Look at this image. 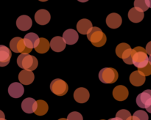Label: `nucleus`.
Wrapping results in <instances>:
<instances>
[{"mask_svg": "<svg viewBox=\"0 0 151 120\" xmlns=\"http://www.w3.org/2000/svg\"><path fill=\"white\" fill-rule=\"evenodd\" d=\"M50 90L53 94L58 96H63L67 93L69 86L66 82L60 78L53 80L50 83Z\"/></svg>", "mask_w": 151, "mask_h": 120, "instance_id": "39448f33", "label": "nucleus"}, {"mask_svg": "<svg viewBox=\"0 0 151 120\" xmlns=\"http://www.w3.org/2000/svg\"><path fill=\"white\" fill-rule=\"evenodd\" d=\"M130 82L135 86H141L145 82V76L139 70L133 72L130 76Z\"/></svg>", "mask_w": 151, "mask_h": 120, "instance_id": "6ab92c4d", "label": "nucleus"}, {"mask_svg": "<svg viewBox=\"0 0 151 120\" xmlns=\"http://www.w3.org/2000/svg\"><path fill=\"white\" fill-rule=\"evenodd\" d=\"M2 120H6V119H2Z\"/></svg>", "mask_w": 151, "mask_h": 120, "instance_id": "a19ab883", "label": "nucleus"}, {"mask_svg": "<svg viewBox=\"0 0 151 120\" xmlns=\"http://www.w3.org/2000/svg\"><path fill=\"white\" fill-rule=\"evenodd\" d=\"M17 64L19 67L27 70H35L38 64V59L29 54H21L18 56Z\"/></svg>", "mask_w": 151, "mask_h": 120, "instance_id": "f257e3e1", "label": "nucleus"}, {"mask_svg": "<svg viewBox=\"0 0 151 120\" xmlns=\"http://www.w3.org/2000/svg\"><path fill=\"white\" fill-rule=\"evenodd\" d=\"M134 49H131V48H128L127 49L125 52L122 54V60L125 63H126L127 64H133V56H134Z\"/></svg>", "mask_w": 151, "mask_h": 120, "instance_id": "393cba45", "label": "nucleus"}, {"mask_svg": "<svg viewBox=\"0 0 151 120\" xmlns=\"http://www.w3.org/2000/svg\"><path fill=\"white\" fill-rule=\"evenodd\" d=\"M34 78H35L34 73L31 70H23L19 74V81L24 85L31 84L33 82Z\"/></svg>", "mask_w": 151, "mask_h": 120, "instance_id": "aec40b11", "label": "nucleus"}, {"mask_svg": "<svg viewBox=\"0 0 151 120\" xmlns=\"http://www.w3.org/2000/svg\"><path fill=\"white\" fill-rule=\"evenodd\" d=\"M149 117L147 112L142 110L136 111L132 116V120H148Z\"/></svg>", "mask_w": 151, "mask_h": 120, "instance_id": "a878e982", "label": "nucleus"}, {"mask_svg": "<svg viewBox=\"0 0 151 120\" xmlns=\"http://www.w3.org/2000/svg\"><path fill=\"white\" fill-rule=\"evenodd\" d=\"M37 108V101L32 97L25 98L22 102V108L27 114H32Z\"/></svg>", "mask_w": 151, "mask_h": 120, "instance_id": "dca6fc26", "label": "nucleus"}, {"mask_svg": "<svg viewBox=\"0 0 151 120\" xmlns=\"http://www.w3.org/2000/svg\"><path fill=\"white\" fill-rule=\"evenodd\" d=\"M24 89L22 83L14 82L8 87V93L10 97L13 98H19L24 95Z\"/></svg>", "mask_w": 151, "mask_h": 120, "instance_id": "6e6552de", "label": "nucleus"}, {"mask_svg": "<svg viewBox=\"0 0 151 120\" xmlns=\"http://www.w3.org/2000/svg\"><path fill=\"white\" fill-rule=\"evenodd\" d=\"M146 3H147V5L148 6V7L151 8V0H145Z\"/></svg>", "mask_w": 151, "mask_h": 120, "instance_id": "72a5a7b5", "label": "nucleus"}, {"mask_svg": "<svg viewBox=\"0 0 151 120\" xmlns=\"http://www.w3.org/2000/svg\"><path fill=\"white\" fill-rule=\"evenodd\" d=\"M63 38L66 44L68 45H74L76 43L79 39L78 33L72 29H66L63 34Z\"/></svg>", "mask_w": 151, "mask_h": 120, "instance_id": "f3484780", "label": "nucleus"}, {"mask_svg": "<svg viewBox=\"0 0 151 120\" xmlns=\"http://www.w3.org/2000/svg\"><path fill=\"white\" fill-rule=\"evenodd\" d=\"M101 120H104V119H101Z\"/></svg>", "mask_w": 151, "mask_h": 120, "instance_id": "37998d69", "label": "nucleus"}, {"mask_svg": "<svg viewBox=\"0 0 151 120\" xmlns=\"http://www.w3.org/2000/svg\"><path fill=\"white\" fill-rule=\"evenodd\" d=\"M67 120H83V118L79 112L73 111L68 115Z\"/></svg>", "mask_w": 151, "mask_h": 120, "instance_id": "c756f323", "label": "nucleus"}, {"mask_svg": "<svg viewBox=\"0 0 151 120\" xmlns=\"http://www.w3.org/2000/svg\"><path fill=\"white\" fill-rule=\"evenodd\" d=\"M92 27V23L89 20L86 18L81 19L77 23L78 32L82 35H87Z\"/></svg>", "mask_w": 151, "mask_h": 120, "instance_id": "412c9836", "label": "nucleus"}, {"mask_svg": "<svg viewBox=\"0 0 151 120\" xmlns=\"http://www.w3.org/2000/svg\"><path fill=\"white\" fill-rule=\"evenodd\" d=\"M50 48V42L46 38H40L39 44L36 48H35V51L38 54H45L49 51Z\"/></svg>", "mask_w": 151, "mask_h": 120, "instance_id": "b1692460", "label": "nucleus"}, {"mask_svg": "<svg viewBox=\"0 0 151 120\" xmlns=\"http://www.w3.org/2000/svg\"><path fill=\"white\" fill-rule=\"evenodd\" d=\"M78 1H80V2H86L88 0H78Z\"/></svg>", "mask_w": 151, "mask_h": 120, "instance_id": "e433bc0d", "label": "nucleus"}, {"mask_svg": "<svg viewBox=\"0 0 151 120\" xmlns=\"http://www.w3.org/2000/svg\"><path fill=\"white\" fill-rule=\"evenodd\" d=\"M24 42L28 48L32 49L38 46L40 42V38L35 33L30 32L25 35L24 37Z\"/></svg>", "mask_w": 151, "mask_h": 120, "instance_id": "f8f14e48", "label": "nucleus"}, {"mask_svg": "<svg viewBox=\"0 0 151 120\" xmlns=\"http://www.w3.org/2000/svg\"><path fill=\"white\" fill-rule=\"evenodd\" d=\"M58 120H67V119H65V118H61V119H59Z\"/></svg>", "mask_w": 151, "mask_h": 120, "instance_id": "58836bf2", "label": "nucleus"}, {"mask_svg": "<svg viewBox=\"0 0 151 120\" xmlns=\"http://www.w3.org/2000/svg\"><path fill=\"white\" fill-rule=\"evenodd\" d=\"M32 25V19L26 15L19 16L16 20V26L21 31H27Z\"/></svg>", "mask_w": 151, "mask_h": 120, "instance_id": "9b49d317", "label": "nucleus"}, {"mask_svg": "<svg viewBox=\"0 0 151 120\" xmlns=\"http://www.w3.org/2000/svg\"><path fill=\"white\" fill-rule=\"evenodd\" d=\"M51 16L47 10L41 9L38 10L35 14V20L39 25H46L50 22Z\"/></svg>", "mask_w": 151, "mask_h": 120, "instance_id": "4468645a", "label": "nucleus"}, {"mask_svg": "<svg viewBox=\"0 0 151 120\" xmlns=\"http://www.w3.org/2000/svg\"><path fill=\"white\" fill-rule=\"evenodd\" d=\"M146 51H147V54L150 55L151 54V41L148 42L146 45Z\"/></svg>", "mask_w": 151, "mask_h": 120, "instance_id": "2f4dec72", "label": "nucleus"}, {"mask_svg": "<svg viewBox=\"0 0 151 120\" xmlns=\"http://www.w3.org/2000/svg\"><path fill=\"white\" fill-rule=\"evenodd\" d=\"M149 62H150L151 64V54L150 55V56H149Z\"/></svg>", "mask_w": 151, "mask_h": 120, "instance_id": "4c0bfd02", "label": "nucleus"}, {"mask_svg": "<svg viewBox=\"0 0 151 120\" xmlns=\"http://www.w3.org/2000/svg\"><path fill=\"white\" fill-rule=\"evenodd\" d=\"M4 119H5V116H4V112H2V111L0 110V120Z\"/></svg>", "mask_w": 151, "mask_h": 120, "instance_id": "473e14b6", "label": "nucleus"}, {"mask_svg": "<svg viewBox=\"0 0 151 120\" xmlns=\"http://www.w3.org/2000/svg\"><path fill=\"white\" fill-rule=\"evenodd\" d=\"M113 97L118 101H123L128 98V90L125 86H116L113 90Z\"/></svg>", "mask_w": 151, "mask_h": 120, "instance_id": "a211bd4d", "label": "nucleus"}, {"mask_svg": "<svg viewBox=\"0 0 151 120\" xmlns=\"http://www.w3.org/2000/svg\"><path fill=\"white\" fill-rule=\"evenodd\" d=\"M109 120H122V119L119 118V117H115V118H111V119H109Z\"/></svg>", "mask_w": 151, "mask_h": 120, "instance_id": "f704fd0d", "label": "nucleus"}, {"mask_svg": "<svg viewBox=\"0 0 151 120\" xmlns=\"http://www.w3.org/2000/svg\"><path fill=\"white\" fill-rule=\"evenodd\" d=\"M122 18L117 13H111L106 18V24L111 29H117L122 24Z\"/></svg>", "mask_w": 151, "mask_h": 120, "instance_id": "9d476101", "label": "nucleus"}, {"mask_svg": "<svg viewBox=\"0 0 151 120\" xmlns=\"http://www.w3.org/2000/svg\"><path fill=\"white\" fill-rule=\"evenodd\" d=\"M134 54L133 56V64L137 68H143L149 63V57L147 56L146 49L141 46L134 48Z\"/></svg>", "mask_w": 151, "mask_h": 120, "instance_id": "7ed1b4c3", "label": "nucleus"}, {"mask_svg": "<svg viewBox=\"0 0 151 120\" xmlns=\"http://www.w3.org/2000/svg\"><path fill=\"white\" fill-rule=\"evenodd\" d=\"M138 70H139L140 72L143 73L145 76H149L151 75V64L149 62L148 64H147V66H145L143 68H139Z\"/></svg>", "mask_w": 151, "mask_h": 120, "instance_id": "7c9ffc66", "label": "nucleus"}, {"mask_svg": "<svg viewBox=\"0 0 151 120\" xmlns=\"http://www.w3.org/2000/svg\"><path fill=\"white\" fill-rule=\"evenodd\" d=\"M128 48H131V46L128 43L122 42V43L119 44L116 48V54L117 55L118 57L122 58V54Z\"/></svg>", "mask_w": 151, "mask_h": 120, "instance_id": "bb28decb", "label": "nucleus"}, {"mask_svg": "<svg viewBox=\"0 0 151 120\" xmlns=\"http://www.w3.org/2000/svg\"><path fill=\"white\" fill-rule=\"evenodd\" d=\"M87 37L93 45L98 48L103 46L107 40L106 35L100 28L97 26L91 28L90 32L87 34Z\"/></svg>", "mask_w": 151, "mask_h": 120, "instance_id": "f03ea898", "label": "nucleus"}, {"mask_svg": "<svg viewBox=\"0 0 151 120\" xmlns=\"http://www.w3.org/2000/svg\"><path fill=\"white\" fill-rule=\"evenodd\" d=\"M137 104L142 108H147L151 105V90L147 89L140 93L137 97Z\"/></svg>", "mask_w": 151, "mask_h": 120, "instance_id": "0eeeda50", "label": "nucleus"}, {"mask_svg": "<svg viewBox=\"0 0 151 120\" xmlns=\"http://www.w3.org/2000/svg\"><path fill=\"white\" fill-rule=\"evenodd\" d=\"M66 42L63 37H55L50 41V48L55 52H61L66 48Z\"/></svg>", "mask_w": 151, "mask_h": 120, "instance_id": "2eb2a0df", "label": "nucleus"}, {"mask_svg": "<svg viewBox=\"0 0 151 120\" xmlns=\"http://www.w3.org/2000/svg\"><path fill=\"white\" fill-rule=\"evenodd\" d=\"M89 92L88 89L83 87H80L77 89L74 92V98L75 101L79 103H84L89 99Z\"/></svg>", "mask_w": 151, "mask_h": 120, "instance_id": "ddd939ff", "label": "nucleus"}, {"mask_svg": "<svg viewBox=\"0 0 151 120\" xmlns=\"http://www.w3.org/2000/svg\"><path fill=\"white\" fill-rule=\"evenodd\" d=\"M134 7L143 12L147 11L149 8L145 0H135L134 1Z\"/></svg>", "mask_w": 151, "mask_h": 120, "instance_id": "c85d7f7f", "label": "nucleus"}, {"mask_svg": "<svg viewBox=\"0 0 151 120\" xmlns=\"http://www.w3.org/2000/svg\"><path fill=\"white\" fill-rule=\"evenodd\" d=\"M130 120H132V119H130Z\"/></svg>", "mask_w": 151, "mask_h": 120, "instance_id": "79ce46f5", "label": "nucleus"}, {"mask_svg": "<svg viewBox=\"0 0 151 120\" xmlns=\"http://www.w3.org/2000/svg\"><path fill=\"white\" fill-rule=\"evenodd\" d=\"M116 116L122 119V120H130L132 119V116H131L129 111L125 109L119 110V111L116 113Z\"/></svg>", "mask_w": 151, "mask_h": 120, "instance_id": "cd10ccee", "label": "nucleus"}, {"mask_svg": "<svg viewBox=\"0 0 151 120\" xmlns=\"http://www.w3.org/2000/svg\"><path fill=\"white\" fill-rule=\"evenodd\" d=\"M119 74L114 68L105 67L99 73V78L103 83H114L117 80Z\"/></svg>", "mask_w": 151, "mask_h": 120, "instance_id": "20e7f679", "label": "nucleus"}, {"mask_svg": "<svg viewBox=\"0 0 151 120\" xmlns=\"http://www.w3.org/2000/svg\"><path fill=\"white\" fill-rule=\"evenodd\" d=\"M10 48L14 53H21V54H29L32 51L25 45L24 39L19 37L13 38L10 42Z\"/></svg>", "mask_w": 151, "mask_h": 120, "instance_id": "423d86ee", "label": "nucleus"}, {"mask_svg": "<svg viewBox=\"0 0 151 120\" xmlns=\"http://www.w3.org/2000/svg\"><path fill=\"white\" fill-rule=\"evenodd\" d=\"M144 12L133 7L128 12V18L133 23H139L144 18Z\"/></svg>", "mask_w": 151, "mask_h": 120, "instance_id": "4be33fe9", "label": "nucleus"}, {"mask_svg": "<svg viewBox=\"0 0 151 120\" xmlns=\"http://www.w3.org/2000/svg\"><path fill=\"white\" fill-rule=\"evenodd\" d=\"M49 110L48 104L47 102L42 100H37V108L35 111V114L38 116H44L47 113Z\"/></svg>", "mask_w": 151, "mask_h": 120, "instance_id": "5701e85b", "label": "nucleus"}, {"mask_svg": "<svg viewBox=\"0 0 151 120\" xmlns=\"http://www.w3.org/2000/svg\"><path fill=\"white\" fill-rule=\"evenodd\" d=\"M12 53L10 48L3 45H0V67H5L10 63Z\"/></svg>", "mask_w": 151, "mask_h": 120, "instance_id": "1a4fd4ad", "label": "nucleus"}, {"mask_svg": "<svg viewBox=\"0 0 151 120\" xmlns=\"http://www.w3.org/2000/svg\"><path fill=\"white\" fill-rule=\"evenodd\" d=\"M38 1H48V0H38Z\"/></svg>", "mask_w": 151, "mask_h": 120, "instance_id": "ea45409f", "label": "nucleus"}, {"mask_svg": "<svg viewBox=\"0 0 151 120\" xmlns=\"http://www.w3.org/2000/svg\"><path fill=\"white\" fill-rule=\"evenodd\" d=\"M146 110H147V112L150 113V114H151V105H150V106H148V107H147V108H146Z\"/></svg>", "mask_w": 151, "mask_h": 120, "instance_id": "c9c22d12", "label": "nucleus"}]
</instances>
